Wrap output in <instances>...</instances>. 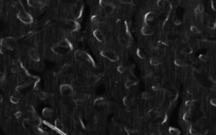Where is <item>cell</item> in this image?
I'll list each match as a JSON object with an SVG mask.
<instances>
[{
    "mask_svg": "<svg viewBox=\"0 0 216 135\" xmlns=\"http://www.w3.org/2000/svg\"><path fill=\"white\" fill-rule=\"evenodd\" d=\"M0 44H1V48L6 50H14L17 45V40L14 37H6V38L1 39Z\"/></svg>",
    "mask_w": 216,
    "mask_h": 135,
    "instance_id": "1",
    "label": "cell"
},
{
    "mask_svg": "<svg viewBox=\"0 0 216 135\" xmlns=\"http://www.w3.org/2000/svg\"><path fill=\"white\" fill-rule=\"evenodd\" d=\"M17 17H18V19H19L22 23H25V24H32V22H33V17H32V15L29 14L28 12H25L23 8H22V10H19L18 14H17Z\"/></svg>",
    "mask_w": 216,
    "mask_h": 135,
    "instance_id": "2",
    "label": "cell"
},
{
    "mask_svg": "<svg viewBox=\"0 0 216 135\" xmlns=\"http://www.w3.org/2000/svg\"><path fill=\"white\" fill-rule=\"evenodd\" d=\"M71 50H72V48L63 47V45H59L58 43L52 47V51H53V52L55 53V54H57V55H61V56L68 54V53H69Z\"/></svg>",
    "mask_w": 216,
    "mask_h": 135,
    "instance_id": "3",
    "label": "cell"
},
{
    "mask_svg": "<svg viewBox=\"0 0 216 135\" xmlns=\"http://www.w3.org/2000/svg\"><path fill=\"white\" fill-rule=\"evenodd\" d=\"M73 87L69 83H64L59 87V92L63 96H71L73 95Z\"/></svg>",
    "mask_w": 216,
    "mask_h": 135,
    "instance_id": "4",
    "label": "cell"
},
{
    "mask_svg": "<svg viewBox=\"0 0 216 135\" xmlns=\"http://www.w3.org/2000/svg\"><path fill=\"white\" fill-rule=\"evenodd\" d=\"M101 55H102L103 57L109 59L110 61L119 60V56H118V54L112 50H103L102 52H101Z\"/></svg>",
    "mask_w": 216,
    "mask_h": 135,
    "instance_id": "5",
    "label": "cell"
},
{
    "mask_svg": "<svg viewBox=\"0 0 216 135\" xmlns=\"http://www.w3.org/2000/svg\"><path fill=\"white\" fill-rule=\"evenodd\" d=\"M118 40H119L120 44L123 45V47L127 48L130 45V40H131V37H130L128 34H120L118 36Z\"/></svg>",
    "mask_w": 216,
    "mask_h": 135,
    "instance_id": "6",
    "label": "cell"
},
{
    "mask_svg": "<svg viewBox=\"0 0 216 135\" xmlns=\"http://www.w3.org/2000/svg\"><path fill=\"white\" fill-rule=\"evenodd\" d=\"M100 6L101 8L105 11V13H107V14H110V13H112L114 10V3L110 2V1H100Z\"/></svg>",
    "mask_w": 216,
    "mask_h": 135,
    "instance_id": "7",
    "label": "cell"
},
{
    "mask_svg": "<svg viewBox=\"0 0 216 135\" xmlns=\"http://www.w3.org/2000/svg\"><path fill=\"white\" fill-rule=\"evenodd\" d=\"M65 22H66L67 28L69 29L70 31H72V32H75V31L78 30V28H80V24L74 19H67Z\"/></svg>",
    "mask_w": 216,
    "mask_h": 135,
    "instance_id": "8",
    "label": "cell"
},
{
    "mask_svg": "<svg viewBox=\"0 0 216 135\" xmlns=\"http://www.w3.org/2000/svg\"><path fill=\"white\" fill-rule=\"evenodd\" d=\"M44 1H39V0H28V4L33 8H42L46 6Z\"/></svg>",
    "mask_w": 216,
    "mask_h": 135,
    "instance_id": "9",
    "label": "cell"
},
{
    "mask_svg": "<svg viewBox=\"0 0 216 135\" xmlns=\"http://www.w3.org/2000/svg\"><path fill=\"white\" fill-rule=\"evenodd\" d=\"M28 55L32 60H34V61L39 60V53L35 48H31L30 50L28 51Z\"/></svg>",
    "mask_w": 216,
    "mask_h": 135,
    "instance_id": "10",
    "label": "cell"
},
{
    "mask_svg": "<svg viewBox=\"0 0 216 135\" xmlns=\"http://www.w3.org/2000/svg\"><path fill=\"white\" fill-rule=\"evenodd\" d=\"M92 22H94V23H104V22L106 21V17L104 16V15H102L101 13H97V14L93 15V17H92Z\"/></svg>",
    "mask_w": 216,
    "mask_h": 135,
    "instance_id": "11",
    "label": "cell"
},
{
    "mask_svg": "<svg viewBox=\"0 0 216 135\" xmlns=\"http://www.w3.org/2000/svg\"><path fill=\"white\" fill-rule=\"evenodd\" d=\"M93 36L95 37L99 42H104L105 41V35L101 30H94L93 31Z\"/></svg>",
    "mask_w": 216,
    "mask_h": 135,
    "instance_id": "12",
    "label": "cell"
},
{
    "mask_svg": "<svg viewBox=\"0 0 216 135\" xmlns=\"http://www.w3.org/2000/svg\"><path fill=\"white\" fill-rule=\"evenodd\" d=\"M141 32H142V34H143V35L150 36V35H152V33H154V29H152V27H150L148 24H146V23H145V24H143V27H142Z\"/></svg>",
    "mask_w": 216,
    "mask_h": 135,
    "instance_id": "13",
    "label": "cell"
},
{
    "mask_svg": "<svg viewBox=\"0 0 216 135\" xmlns=\"http://www.w3.org/2000/svg\"><path fill=\"white\" fill-rule=\"evenodd\" d=\"M157 17V14H156L155 12H148L146 15H145V17H144V21H145V23H150V22H152V20H155V18Z\"/></svg>",
    "mask_w": 216,
    "mask_h": 135,
    "instance_id": "14",
    "label": "cell"
},
{
    "mask_svg": "<svg viewBox=\"0 0 216 135\" xmlns=\"http://www.w3.org/2000/svg\"><path fill=\"white\" fill-rule=\"evenodd\" d=\"M103 76V74H93V75H90L88 78V83L90 85H93V83H97L99 80L101 79V77Z\"/></svg>",
    "mask_w": 216,
    "mask_h": 135,
    "instance_id": "15",
    "label": "cell"
},
{
    "mask_svg": "<svg viewBox=\"0 0 216 135\" xmlns=\"http://www.w3.org/2000/svg\"><path fill=\"white\" fill-rule=\"evenodd\" d=\"M108 101L105 98H97L94 100V106L95 107H104V106H107Z\"/></svg>",
    "mask_w": 216,
    "mask_h": 135,
    "instance_id": "16",
    "label": "cell"
},
{
    "mask_svg": "<svg viewBox=\"0 0 216 135\" xmlns=\"http://www.w3.org/2000/svg\"><path fill=\"white\" fill-rule=\"evenodd\" d=\"M83 52L84 51H75L74 53V60L80 64H83Z\"/></svg>",
    "mask_w": 216,
    "mask_h": 135,
    "instance_id": "17",
    "label": "cell"
},
{
    "mask_svg": "<svg viewBox=\"0 0 216 135\" xmlns=\"http://www.w3.org/2000/svg\"><path fill=\"white\" fill-rule=\"evenodd\" d=\"M72 71V66L70 64H65L61 70V74L63 75H69Z\"/></svg>",
    "mask_w": 216,
    "mask_h": 135,
    "instance_id": "18",
    "label": "cell"
},
{
    "mask_svg": "<svg viewBox=\"0 0 216 135\" xmlns=\"http://www.w3.org/2000/svg\"><path fill=\"white\" fill-rule=\"evenodd\" d=\"M42 115L46 117V118H51L53 115V110L51 108H44L42 110Z\"/></svg>",
    "mask_w": 216,
    "mask_h": 135,
    "instance_id": "19",
    "label": "cell"
},
{
    "mask_svg": "<svg viewBox=\"0 0 216 135\" xmlns=\"http://www.w3.org/2000/svg\"><path fill=\"white\" fill-rule=\"evenodd\" d=\"M31 121V125H32V127L33 128H38L40 127V125L42 124V118H39V117H36V118L32 119Z\"/></svg>",
    "mask_w": 216,
    "mask_h": 135,
    "instance_id": "20",
    "label": "cell"
},
{
    "mask_svg": "<svg viewBox=\"0 0 216 135\" xmlns=\"http://www.w3.org/2000/svg\"><path fill=\"white\" fill-rule=\"evenodd\" d=\"M55 128L61 132H65V126L61 119H56L55 120Z\"/></svg>",
    "mask_w": 216,
    "mask_h": 135,
    "instance_id": "21",
    "label": "cell"
},
{
    "mask_svg": "<svg viewBox=\"0 0 216 135\" xmlns=\"http://www.w3.org/2000/svg\"><path fill=\"white\" fill-rule=\"evenodd\" d=\"M138 83V80H135V79H130V78H127L126 81H125V88L126 89H130L131 87L136 85Z\"/></svg>",
    "mask_w": 216,
    "mask_h": 135,
    "instance_id": "22",
    "label": "cell"
},
{
    "mask_svg": "<svg viewBox=\"0 0 216 135\" xmlns=\"http://www.w3.org/2000/svg\"><path fill=\"white\" fill-rule=\"evenodd\" d=\"M203 12H205V8H203V6L202 4H198L195 8V13L198 17H202V14H203Z\"/></svg>",
    "mask_w": 216,
    "mask_h": 135,
    "instance_id": "23",
    "label": "cell"
},
{
    "mask_svg": "<svg viewBox=\"0 0 216 135\" xmlns=\"http://www.w3.org/2000/svg\"><path fill=\"white\" fill-rule=\"evenodd\" d=\"M193 52V50H192L191 45H186V47L183 48V49H181V51H180V53L181 54H183V55H190L191 53Z\"/></svg>",
    "mask_w": 216,
    "mask_h": 135,
    "instance_id": "24",
    "label": "cell"
},
{
    "mask_svg": "<svg viewBox=\"0 0 216 135\" xmlns=\"http://www.w3.org/2000/svg\"><path fill=\"white\" fill-rule=\"evenodd\" d=\"M124 105L126 106V107H129L130 105H131V102L133 101V97L130 96V95H128V96L124 97Z\"/></svg>",
    "mask_w": 216,
    "mask_h": 135,
    "instance_id": "25",
    "label": "cell"
},
{
    "mask_svg": "<svg viewBox=\"0 0 216 135\" xmlns=\"http://www.w3.org/2000/svg\"><path fill=\"white\" fill-rule=\"evenodd\" d=\"M150 62L152 66H159V64H161V60H160V58H158V57H152V58H150Z\"/></svg>",
    "mask_w": 216,
    "mask_h": 135,
    "instance_id": "26",
    "label": "cell"
},
{
    "mask_svg": "<svg viewBox=\"0 0 216 135\" xmlns=\"http://www.w3.org/2000/svg\"><path fill=\"white\" fill-rule=\"evenodd\" d=\"M36 95H37V97L40 98V99H47L48 96H49V94L46 93V92H44V91H38Z\"/></svg>",
    "mask_w": 216,
    "mask_h": 135,
    "instance_id": "27",
    "label": "cell"
},
{
    "mask_svg": "<svg viewBox=\"0 0 216 135\" xmlns=\"http://www.w3.org/2000/svg\"><path fill=\"white\" fill-rule=\"evenodd\" d=\"M125 131H126L127 135H139L138 131L135 129H131V128H125Z\"/></svg>",
    "mask_w": 216,
    "mask_h": 135,
    "instance_id": "28",
    "label": "cell"
},
{
    "mask_svg": "<svg viewBox=\"0 0 216 135\" xmlns=\"http://www.w3.org/2000/svg\"><path fill=\"white\" fill-rule=\"evenodd\" d=\"M175 64L178 66H186V61L182 60V59H178V58H176L175 59Z\"/></svg>",
    "mask_w": 216,
    "mask_h": 135,
    "instance_id": "29",
    "label": "cell"
},
{
    "mask_svg": "<svg viewBox=\"0 0 216 135\" xmlns=\"http://www.w3.org/2000/svg\"><path fill=\"white\" fill-rule=\"evenodd\" d=\"M169 135H179L180 131L178 129H176V128H169Z\"/></svg>",
    "mask_w": 216,
    "mask_h": 135,
    "instance_id": "30",
    "label": "cell"
},
{
    "mask_svg": "<svg viewBox=\"0 0 216 135\" xmlns=\"http://www.w3.org/2000/svg\"><path fill=\"white\" fill-rule=\"evenodd\" d=\"M191 32L194 34V35H199V34H200V30L197 28L196 25H192V27H191Z\"/></svg>",
    "mask_w": 216,
    "mask_h": 135,
    "instance_id": "31",
    "label": "cell"
},
{
    "mask_svg": "<svg viewBox=\"0 0 216 135\" xmlns=\"http://www.w3.org/2000/svg\"><path fill=\"white\" fill-rule=\"evenodd\" d=\"M10 100H11L12 104H15V105H16V104H18V102H19L20 98L17 96V95H12L11 98H10Z\"/></svg>",
    "mask_w": 216,
    "mask_h": 135,
    "instance_id": "32",
    "label": "cell"
},
{
    "mask_svg": "<svg viewBox=\"0 0 216 135\" xmlns=\"http://www.w3.org/2000/svg\"><path fill=\"white\" fill-rule=\"evenodd\" d=\"M150 117H152V118H158L159 116H160V113H159V111L152 110V111H150Z\"/></svg>",
    "mask_w": 216,
    "mask_h": 135,
    "instance_id": "33",
    "label": "cell"
},
{
    "mask_svg": "<svg viewBox=\"0 0 216 135\" xmlns=\"http://www.w3.org/2000/svg\"><path fill=\"white\" fill-rule=\"evenodd\" d=\"M183 119L186 121H190L191 120V111L188 112H184V115H183Z\"/></svg>",
    "mask_w": 216,
    "mask_h": 135,
    "instance_id": "34",
    "label": "cell"
},
{
    "mask_svg": "<svg viewBox=\"0 0 216 135\" xmlns=\"http://www.w3.org/2000/svg\"><path fill=\"white\" fill-rule=\"evenodd\" d=\"M116 70H118V72H119V73H121V74H122V73H125V71H126V66H123V64H120V66L116 68Z\"/></svg>",
    "mask_w": 216,
    "mask_h": 135,
    "instance_id": "35",
    "label": "cell"
},
{
    "mask_svg": "<svg viewBox=\"0 0 216 135\" xmlns=\"http://www.w3.org/2000/svg\"><path fill=\"white\" fill-rule=\"evenodd\" d=\"M137 53H138V56L140 58H141V59H144V58H145V52H144L143 50H141V49H139L138 51H137Z\"/></svg>",
    "mask_w": 216,
    "mask_h": 135,
    "instance_id": "36",
    "label": "cell"
},
{
    "mask_svg": "<svg viewBox=\"0 0 216 135\" xmlns=\"http://www.w3.org/2000/svg\"><path fill=\"white\" fill-rule=\"evenodd\" d=\"M208 27L210 29H214L215 28V20H213V19H210L209 20V22H208Z\"/></svg>",
    "mask_w": 216,
    "mask_h": 135,
    "instance_id": "37",
    "label": "cell"
},
{
    "mask_svg": "<svg viewBox=\"0 0 216 135\" xmlns=\"http://www.w3.org/2000/svg\"><path fill=\"white\" fill-rule=\"evenodd\" d=\"M166 3H167V2H166V1H164V0H160V1H158V3H157V4H158L159 8H163Z\"/></svg>",
    "mask_w": 216,
    "mask_h": 135,
    "instance_id": "38",
    "label": "cell"
},
{
    "mask_svg": "<svg viewBox=\"0 0 216 135\" xmlns=\"http://www.w3.org/2000/svg\"><path fill=\"white\" fill-rule=\"evenodd\" d=\"M186 101H194V96L192 93H188V96H186Z\"/></svg>",
    "mask_w": 216,
    "mask_h": 135,
    "instance_id": "39",
    "label": "cell"
},
{
    "mask_svg": "<svg viewBox=\"0 0 216 135\" xmlns=\"http://www.w3.org/2000/svg\"><path fill=\"white\" fill-rule=\"evenodd\" d=\"M142 98H143V99H150V95L147 93V92H144V93H142Z\"/></svg>",
    "mask_w": 216,
    "mask_h": 135,
    "instance_id": "40",
    "label": "cell"
},
{
    "mask_svg": "<svg viewBox=\"0 0 216 135\" xmlns=\"http://www.w3.org/2000/svg\"><path fill=\"white\" fill-rule=\"evenodd\" d=\"M121 3L123 4H133V1L131 0H121Z\"/></svg>",
    "mask_w": 216,
    "mask_h": 135,
    "instance_id": "41",
    "label": "cell"
},
{
    "mask_svg": "<svg viewBox=\"0 0 216 135\" xmlns=\"http://www.w3.org/2000/svg\"><path fill=\"white\" fill-rule=\"evenodd\" d=\"M199 59L201 61H207V60H208V56H207V55H200Z\"/></svg>",
    "mask_w": 216,
    "mask_h": 135,
    "instance_id": "42",
    "label": "cell"
},
{
    "mask_svg": "<svg viewBox=\"0 0 216 135\" xmlns=\"http://www.w3.org/2000/svg\"><path fill=\"white\" fill-rule=\"evenodd\" d=\"M21 116H22L21 111H18V112H16V113H15V117H16V118H20Z\"/></svg>",
    "mask_w": 216,
    "mask_h": 135,
    "instance_id": "43",
    "label": "cell"
},
{
    "mask_svg": "<svg viewBox=\"0 0 216 135\" xmlns=\"http://www.w3.org/2000/svg\"><path fill=\"white\" fill-rule=\"evenodd\" d=\"M211 105L214 106V107H216V97H214V98H212V99L210 100Z\"/></svg>",
    "mask_w": 216,
    "mask_h": 135,
    "instance_id": "44",
    "label": "cell"
},
{
    "mask_svg": "<svg viewBox=\"0 0 216 135\" xmlns=\"http://www.w3.org/2000/svg\"><path fill=\"white\" fill-rule=\"evenodd\" d=\"M174 23H175V24H176V25H179L180 23H181V20H180V19H175Z\"/></svg>",
    "mask_w": 216,
    "mask_h": 135,
    "instance_id": "45",
    "label": "cell"
},
{
    "mask_svg": "<svg viewBox=\"0 0 216 135\" xmlns=\"http://www.w3.org/2000/svg\"><path fill=\"white\" fill-rule=\"evenodd\" d=\"M211 4H212V8H213V10H216V1H212V2H211Z\"/></svg>",
    "mask_w": 216,
    "mask_h": 135,
    "instance_id": "46",
    "label": "cell"
},
{
    "mask_svg": "<svg viewBox=\"0 0 216 135\" xmlns=\"http://www.w3.org/2000/svg\"><path fill=\"white\" fill-rule=\"evenodd\" d=\"M212 90L216 91V83H213V85H212Z\"/></svg>",
    "mask_w": 216,
    "mask_h": 135,
    "instance_id": "47",
    "label": "cell"
}]
</instances>
